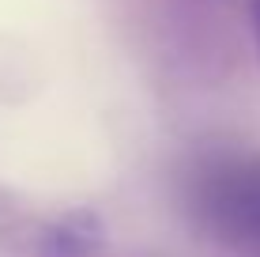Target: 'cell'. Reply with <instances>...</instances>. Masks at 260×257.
I'll return each instance as SVG.
<instances>
[{
  "instance_id": "cell-1",
  "label": "cell",
  "mask_w": 260,
  "mask_h": 257,
  "mask_svg": "<svg viewBox=\"0 0 260 257\" xmlns=\"http://www.w3.org/2000/svg\"><path fill=\"white\" fill-rule=\"evenodd\" d=\"M189 208L211 238L260 250V152L204 155L189 182Z\"/></svg>"
},
{
  "instance_id": "cell-2",
  "label": "cell",
  "mask_w": 260,
  "mask_h": 257,
  "mask_svg": "<svg viewBox=\"0 0 260 257\" xmlns=\"http://www.w3.org/2000/svg\"><path fill=\"white\" fill-rule=\"evenodd\" d=\"M106 227L94 208H68L23 235V257H98Z\"/></svg>"
},
{
  "instance_id": "cell-3",
  "label": "cell",
  "mask_w": 260,
  "mask_h": 257,
  "mask_svg": "<svg viewBox=\"0 0 260 257\" xmlns=\"http://www.w3.org/2000/svg\"><path fill=\"white\" fill-rule=\"evenodd\" d=\"M253 26H256V42H260V0H253Z\"/></svg>"
}]
</instances>
